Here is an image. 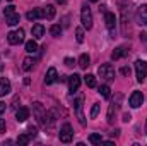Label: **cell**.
Returning a JSON list of instances; mask_svg holds the SVG:
<instances>
[{"label":"cell","instance_id":"1","mask_svg":"<svg viewBox=\"0 0 147 146\" xmlns=\"http://www.w3.org/2000/svg\"><path fill=\"white\" fill-rule=\"evenodd\" d=\"M80 23L86 29H91L92 28V14H91V9L84 3L82 9H80Z\"/></svg>","mask_w":147,"mask_h":146},{"label":"cell","instance_id":"2","mask_svg":"<svg viewBox=\"0 0 147 146\" xmlns=\"http://www.w3.org/2000/svg\"><path fill=\"white\" fill-rule=\"evenodd\" d=\"M98 74H99L103 79H106V81H113V79H115V67H113L111 64H103V65H99Z\"/></svg>","mask_w":147,"mask_h":146},{"label":"cell","instance_id":"3","mask_svg":"<svg viewBox=\"0 0 147 146\" xmlns=\"http://www.w3.org/2000/svg\"><path fill=\"white\" fill-rule=\"evenodd\" d=\"M58 138H60V141L62 143H70L74 138V131H72V126L70 124H63L62 126V129H60V132H58Z\"/></svg>","mask_w":147,"mask_h":146},{"label":"cell","instance_id":"4","mask_svg":"<svg viewBox=\"0 0 147 146\" xmlns=\"http://www.w3.org/2000/svg\"><path fill=\"white\" fill-rule=\"evenodd\" d=\"M33 113H34V117H36L38 124L45 127V117H46V110L43 108V105H41L39 102H34V103H33Z\"/></svg>","mask_w":147,"mask_h":146},{"label":"cell","instance_id":"5","mask_svg":"<svg viewBox=\"0 0 147 146\" xmlns=\"http://www.w3.org/2000/svg\"><path fill=\"white\" fill-rule=\"evenodd\" d=\"M74 108H75V113H77V119L80 122V126H86V115H84V100L82 98H77L74 102Z\"/></svg>","mask_w":147,"mask_h":146},{"label":"cell","instance_id":"6","mask_svg":"<svg viewBox=\"0 0 147 146\" xmlns=\"http://www.w3.org/2000/svg\"><path fill=\"white\" fill-rule=\"evenodd\" d=\"M135 72H137V81L144 83L147 77V64L144 60H137L135 62Z\"/></svg>","mask_w":147,"mask_h":146},{"label":"cell","instance_id":"7","mask_svg":"<svg viewBox=\"0 0 147 146\" xmlns=\"http://www.w3.org/2000/svg\"><path fill=\"white\" fill-rule=\"evenodd\" d=\"M7 41L10 43V45H19V43H22L24 41V29H17V31H10L9 35H7Z\"/></svg>","mask_w":147,"mask_h":146},{"label":"cell","instance_id":"8","mask_svg":"<svg viewBox=\"0 0 147 146\" xmlns=\"http://www.w3.org/2000/svg\"><path fill=\"white\" fill-rule=\"evenodd\" d=\"M135 17H137V23L140 26H147V3H142L137 12H135Z\"/></svg>","mask_w":147,"mask_h":146},{"label":"cell","instance_id":"9","mask_svg":"<svg viewBox=\"0 0 147 146\" xmlns=\"http://www.w3.org/2000/svg\"><path fill=\"white\" fill-rule=\"evenodd\" d=\"M128 103H130V107H132V108H139V107L144 103V95H142L140 91H134V93L130 95Z\"/></svg>","mask_w":147,"mask_h":146},{"label":"cell","instance_id":"10","mask_svg":"<svg viewBox=\"0 0 147 146\" xmlns=\"http://www.w3.org/2000/svg\"><path fill=\"white\" fill-rule=\"evenodd\" d=\"M105 23H106V28L110 33H115V28H116V17L113 12H105Z\"/></svg>","mask_w":147,"mask_h":146},{"label":"cell","instance_id":"11","mask_svg":"<svg viewBox=\"0 0 147 146\" xmlns=\"http://www.w3.org/2000/svg\"><path fill=\"white\" fill-rule=\"evenodd\" d=\"M128 46H125V45H121V46H118V48H115L113 50V53H111V59L113 60H118V59H121V57H127L128 55Z\"/></svg>","mask_w":147,"mask_h":146},{"label":"cell","instance_id":"12","mask_svg":"<svg viewBox=\"0 0 147 146\" xmlns=\"http://www.w3.org/2000/svg\"><path fill=\"white\" fill-rule=\"evenodd\" d=\"M57 79H58L57 69H55V67H50V69L46 71V76H45V84H53Z\"/></svg>","mask_w":147,"mask_h":146},{"label":"cell","instance_id":"13","mask_svg":"<svg viewBox=\"0 0 147 146\" xmlns=\"http://www.w3.org/2000/svg\"><path fill=\"white\" fill-rule=\"evenodd\" d=\"M120 107V95H118V100L116 102H113L110 105V108H108V115H106V119H108V124H113V115L116 113V110Z\"/></svg>","mask_w":147,"mask_h":146},{"label":"cell","instance_id":"14","mask_svg":"<svg viewBox=\"0 0 147 146\" xmlns=\"http://www.w3.org/2000/svg\"><path fill=\"white\" fill-rule=\"evenodd\" d=\"M79 86H80V76H79V74L70 76V77H69V89H70V91H77Z\"/></svg>","mask_w":147,"mask_h":146},{"label":"cell","instance_id":"15","mask_svg":"<svg viewBox=\"0 0 147 146\" xmlns=\"http://www.w3.org/2000/svg\"><path fill=\"white\" fill-rule=\"evenodd\" d=\"M16 119H17V122H26L29 119V108L21 107V108L16 112Z\"/></svg>","mask_w":147,"mask_h":146},{"label":"cell","instance_id":"16","mask_svg":"<svg viewBox=\"0 0 147 146\" xmlns=\"http://www.w3.org/2000/svg\"><path fill=\"white\" fill-rule=\"evenodd\" d=\"M10 91V81L7 77H0V96L7 95Z\"/></svg>","mask_w":147,"mask_h":146},{"label":"cell","instance_id":"17","mask_svg":"<svg viewBox=\"0 0 147 146\" xmlns=\"http://www.w3.org/2000/svg\"><path fill=\"white\" fill-rule=\"evenodd\" d=\"M26 17H28L29 21H36L39 17H45V12H43L41 9H33V10H29V12L26 14Z\"/></svg>","mask_w":147,"mask_h":146},{"label":"cell","instance_id":"18","mask_svg":"<svg viewBox=\"0 0 147 146\" xmlns=\"http://www.w3.org/2000/svg\"><path fill=\"white\" fill-rule=\"evenodd\" d=\"M19 21H21V16H19L17 12H14V14H10V16L5 17V23H7L9 26H16V24H19Z\"/></svg>","mask_w":147,"mask_h":146},{"label":"cell","instance_id":"19","mask_svg":"<svg viewBox=\"0 0 147 146\" xmlns=\"http://www.w3.org/2000/svg\"><path fill=\"white\" fill-rule=\"evenodd\" d=\"M89 62H91V57H89L87 53H82V55L79 57V62H77V64H79L80 69H87V67H89Z\"/></svg>","mask_w":147,"mask_h":146},{"label":"cell","instance_id":"20","mask_svg":"<svg viewBox=\"0 0 147 146\" xmlns=\"http://www.w3.org/2000/svg\"><path fill=\"white\" fill-rule=\"evenodd\" d=\"M43 35H45V28L41 24H34L33 26V36L36 40H39V38H43Z\"/></svg>","mask_w":147,"mask_h":146},{"label":"cell","instance_id":"21","mask_svg":"<svg viewBox=\"0 0 147 146\" xmlns=\"http://www.w3.org/2000/svg\"><path fill=\"white\" fill-rule=\"evenodd\" d=\"M43 12H45V17H46V19H53L55 14H57V10H55L53 5H46V7L43 9Z\"/></svg>","mask_w":147,"mask_h":146},{"label":"cell","instance_id":"22","mask_svg":"<svg viewBox=\"0 0 147 146\" xmlns=\"http://www.w3.org/2000/svg\"><path fill=\"white\" fill-rule=\"evenodd\" d=\"M26 52H28V53H36L38 52V43L34 41V40L26 41Z\"/></svg>","mask_w":147,"mask_h":146},{"label":"cell","instance_id":"23","mask_svg":"<svg viewBox=\"0 0 147 146\" xmlns=\"http://www.w3.org/2000/svg\"><path fill=\"white\" fill-rule=\"evenodd\" d=\"M84 83L89 86V88H96V76H92V74H87V76H84Z\"/></svg>","mask_w":147,"mask_h":146},{"label":"cell","instance_id":"24","mask_svg":"<svg viewBox=\"0 0 147 146\" xmlns=\"http://www.w3.org/2000/svg\"><path fill=\"white\" fill-rule=\"evenodd\" d=\"M50 35H51V36H60V35H62V26H60V24H53V26L50 28Z\"/></svg>","mask_w":147,"mask_h":146},{"label":"cell","instance_id":"25","mask_svg":"<svg viewBox=\"0 0 147 146\" xmlns=\"http://www.w3.org/2000/svg\"><path fill=\"white\" fill-rule=\"evenodd\" d=\"M33 64H34L33 59H31V57H26V59L22 60V69H24V71H31V69H33Z\"/></svg>","mask_w":147,"mask_h":146},{"label":"cell","instance_id":"26","mask_svg":"<svg viewBox=\"0 0 147 146\" xmlns=\"http://www.w3.org/2000/svg\"><path fill=\"white\" fill-rule=\"evenodd\" d=\"M89 143H91V145H101V143H103L101 134H91V136H89Z\"/></svg>","mask_w":147,"mask_h":146},{"label":"cell","instance_id":"27","mask_svg":"<svg viewBox=\"0 0 147 146\" xmlns=\"http://www.w3.org/2000/svg\"><path fill=\"white\" fill-rule=\"evenodd\" d=\"M99 93H101V96H103V98H110V93H111L110 86H108V84L99 86Z\"/></svg>","mask_w":147,"mask_h":146},{"label":"cell","instance_id":"28","mask_svg":"<svg viewBox=\"0 0 147 146\" xmlns=\"http://www.w3.org/2000/svg\"><path fill=\"white\" fill-rule=\"evenodd\" d=\"M75 40H77L79 43H82V41H84V26L75 29Z\"/></svg>","mask_w":147,"mask_h":146},{"label":"cell","instance_id":"29","mask_svg":"<svg viewBox=\"0 0 147 146\" xmlns=\"http://www.w3.org/2000/svg\"><path fill=\"white\" fill-rule=\"evenodd\" d=\"M29 134H19V138H17V143L19 145H28L29 143Z\"/></svg>","mask_w":147,"mask_h":146},{"label":"cell","instance_id":"30","mask_svg":"<svg viewBox=\"0 0 147 146\" xmlns=\"http://www.w3.org/2000/svg\"><path fill=\"white\" fill-rule=\"evenodd\" d=\"M98 113H99V103H94L92 108H91V119H96Z\"/></svg>","mask_w":147,"mask_h":146},{"label":"cell","instance_id":"31","mask_svg":"<svg viewBox=\"0 0 147 146\" xmlns=\"http://www.w3.org/2000/svg\"><path fill=\"white\" fill-rule=\"evenodd\" d=\"M14 12H16V7H14V5H9V7L3 9V16H5V17L10 16V14H14Z\"/></svg>","mask_w":147,"mask_h":146},{"label":"cell","instance_id":"32","mask_svg":"<svg viewBox=\"0 0 147 146\" xmlns=\"http://www.w3.org/2000/svg\"><path fill=\"white\" fill-rule=\"evenodd\" d=\"M28 134H29V138H34V136L38 134L36 127H33V126H31V127H28Z\"/></svg>","mask_w":147,"mask_h":146},{"label":"cell","instance_id":"33","mask_svg":"<svg viewBox=\"0 0 147 146\" xmlns=\"http://www.w3.org/2000/svg\"><path fill=\"white\" fill-rule=\"evenodd\" d=\"M74 64H75V60H74V59H70V57H67V59H65V65H67V67H72Z\"/></svg>","mask_w":147,"mask_h":146},{"label":"cell","instance_id":"34","mask_svg":"<svg viewBox=\"0 0 147 146\" xmlns=\"http://www.w3.org/2000/svg\"><path fill=\"white\" fill-rule=\"evenodd\" d=\"M120 72L123 74V76H130V67H121Z\"/></svg>","mask_w":147,"mask_h":146},{"label":"cell","instance_id":"35","mask_svg":"<svg viewBox=\"0 0 147 146\" xmlns=\"http://www.w3.org/2000/svg\"><path fill=\"white\" fill-rule=\"evenodd\" d=\"M2 132H5V120L3 119H0V134Z\"/></svg>","mask_w":147,"mask_h":146},{"label":"cell","instance_id":"36","mask_svg":"<svg viewBox=\"0 0 147 146\" xmlns=\"http://www.w3.org/2000/svg\"><path fill=\"white\" fill-rule=\"evenodd\" d=\"M130 119H132L130 113H123V122H130Z\"/></svg>","mask_w":147,"mask_h":146},{"label":"cell","instance_id":"37","mask_svg":"<svg viewBox=\"0 0 147 146\" xmlns=\"http://www.w3.org/2000/svg\"><path fill=\"white\" fill-rule=\"evenodd\" d=\"M5 110H7V105H5V103H2V102H0V115H2V113H3V112H5Z\"/></svg>","mask_w":147,"mask_h":146},{"label":"cell","instance_id":"38","mask_svg":"<svg viewBox=\"0 0 147 146\" xmlns=\"http://www.w3.org/2000/svg\"><path fill=\"white\" fill-rule=\"evenodd\" d=\"M57 3H65V0H57Z\"/></svg>","mask_w":147,"mask_h":146},{"label":"cell","instance_id":"39","mask_svg":"<svg viewBox=\"0 0 147 146\" xmlns=\"http://www.w3.org/2000/svg\"><path fill=\"white\" fill-rule=\"evenodd\" d=\"M146 132H147V122H146Z\"/></svg>","mask_w":147,"mask_h":146},{"label":"cell","instance_id":"40","mask_svg":"<svg viewBox=\"0 0 147 146\" xmlns=\"http://www.w3.org/2000/svg\"><path fill=\"white\" fill-rule=\"evenodd\" d=\"M91 2H98V0H91Z\"/></svg>","mask_w":147,"mask_h":146},{"label":"cell","instance_id":"41","mask_svg":"<svg viewBox=\"0 0 147 146\" xmlns=\"http://www.w3.org/2000/svg\"><path fill=\"white\" fill-rule=\"evenodd\" d=\"M0 71H2V64H0Z\"/></svg>","mask_w":147,"mask_h":146}]
</instances>
